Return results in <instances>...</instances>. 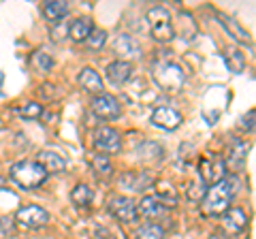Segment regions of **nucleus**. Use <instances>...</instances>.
I'll return each mask as SVG.
<instances>
[{"instance_id": "1", "label": "nucleus", "mask_w": 256, "mask_h": 239, "mask_svg": "<svg viewBox=\"0 0 256 239\" xmlns=\"http://www.w3.org/2000/svg\"><path fill=\"white\" fill-rule=\"evenodd\" d=\"M233 196H235V182L222 180L218 184L207 188L203 203H201V210H203L205 216H222V214L230 207Z\"/></svg>"}, {"instance_id": "2", "label": "nucleus", "mask_w": 256, "mask_h": 239, "mask_svg": "<svg viewBox=\"0 0 256 239\" xmlns=\"http://www.w3.org/2000/svg\"><path fill=\"white\" fill-rule=\"evenodd\" d=\"M154 82L158 84L160 90L164 92H180L184 82H186V73H184V68L178 64V62H158L154 66Z\"/></svg>"}, {"instance_id": "3", "label": "nucleus", "mask_w": 256, "mask_h": 239, "mask_svg": "<svg viewBox=\"0 0 256 239\" xmlns=\"http://www.w3.org/2000/svg\"><path fill=\"white\" fill-rule=\"evenodd\" d=\"M11 180L18 182L22 188H38L47 180L45 169L34 160H20L11 166Z\"/></svg>"}, {"instance_id": "4", "label": "nucleus", "mask_w": 256, "mask_h": 239, "mask_svg": "<svg viewBox=\"0 0 256 239\" xmlns=\"http://www.w3.org/2000/svg\"><path fill=\"white\" fill-rule=\"evenodd\" d=\"M148 24H150V30H152V34H154L156 41L169 43L175 36L171 13L166 9H162V6H154V9L148 11Z\"/></svg>"}, {"instance_id": "5", "label": "nucleus", "mask_w": 256, "mask_h": 239, "mask_svg": "<svg viewBox=\"0 0 256 239\" xmlns=\"http://www.w3.org/2000/svg\"><path fill=\"white\" fill-rule=\"evenodd\" d=\"M198 173H201V182L207 186H214L218 182L224 180V173H226V162L222 160L220 156H212L205 154L201 160H198Z\"/></svg>"}, {"instance_id": "6", "label": "nucleus", "mask_w": 256, "mask_h": 239, "mask_svg": "<svg viewBox=\"0 0 256 239\" xmlns=\"http://www.w3.org/2000/svg\"><path fill=\"white\" fill-rule=\"evenodd\" d=\"M15 220L22 228H41L50 222V214H47L43 207L38 205H26V207H20L18 214H15Z\"/></svg>"}, {"instance_id": "7", "label": "nucleus", "mask_w": 256, "mask_h": 239, "mask_svg": "<svg viewBox=\"0 0 256 239\" xmlns=\"http://www.w3.org/2000/svg\"><path fill=\"white\" fill-rule=\"evenodd\" d=\"M92 111L94 116H98L102 120H118L122 114V107H120V100L111 94H96L92 98Z\"/></svg>"}, {"instance_id": "8", "label": "nucleus", "mask_w": 256, "mask_h": 239, "mask_svg": "<svg viewBox=\"0 0 256 239\" xmlns=\"http://www.w3.org/2000/svg\"><path fill=\"white\" fill-rule=\"evenodd\" d=\"M94 148L100 150V152L107 154H116L122 148V139H120V132L111 126H102L94 132Z\"/></svg>"}, {"instance_id": "9", "label": "nucleus", "mask_w": 256, "mask_h": 239, "mask_svg": "<svg viewBox=\"0 0 256 239\" xmlns=\"http://www.w3.org/2000/svg\"><path fill=\"white\" fill-rule=\"evenodd\" d=\"M107 210L114 218L120 222H132L137 218V205H134L128 196H111L107 203Z\"/></svg>"}, {"instance_id": "10", "label": "nucleus", "mask_w": 256, "mask_h": 239, "mask_svg": "<svg viewBox=\"0 0 256 239\" xmlns=\"http://www.w3.org/2000/svg\"><path fill=\"white\" fill-rule=\"evenodd\" d=\"M152 122L162 130H175L184 122V118L180 111H175L173 107H158L154 114H152Z\"/></svg>"}, {"instance_id": "11", "label": "nucleus", "mask_w": 256, "mask_h": 239, "mask_svg": "<svg viewBox=\"0 0 256 239\" xmlns=\"http://www.w3.org/2000/svg\"><path fill=\"white\" fill-rule=\"evenodd\" d=\"M166 212H169V207L160 201L158 196H143L137 207V216L146 220H160Z\"/></svg>"}, {"instance_id": "12", "label": "nucleus", "mask_w": 256, "mask_h": 239, "mask_svg": "<svg viewBox=\"0 0 256 239\" xmlns=\"http://www.w3.org/2000/svg\"><path fill=\"white\" fill-rule=\"evenodd\" d=\"M222 224L228 233L237 235L248 226V214L242 210V207H228V210L222 214Z\"/></svg>"}, {"instance_id": "13", "label": "nucleus", "mask_w": 256, "mask_h": 239, "mask_svg": "<svg viewBox=\"0 0 256 239\" xmlns=\"http://www.w3.org/2000/svg\"><path fill=\"white\" fill-rule=\"evenodd\" d=\"M107 82L114 86H122L132 77V64L126 60H114L111 64H107Z\"/></svg>"}, {"instance_id": "14", "label": "nucleus", "mask_w": 256, "mask_h": 239, "mask_svg": "<svg viewBox=\"0 0 256 239\" xmlns=\"http://www.w3.org/2000/svg\"><path fill=\"white\" fill-rule=\"evenodd\" d=\"M218 18H220V24L224 28H226V32L235 38L237 43H242V45H252V36H250V32L239 24L237 20H233V18H228V15H224V13H218Z\"/></svg>"}, {"instance_id": "15", "label": "nucleus", "mask_w": 256, "mask_h": 239, "mask_svg": "<svg viewBox=\"0 0 256 239\" xmlns=\"http://www.w3.org/2000/svg\"><path fill=\"white\" fill-rule=\"evenodd\" d=\"M38 164L45 169V173H62L66 169V160H64V156L58 154V152H52V150H43L41 154H38Z\"/></svg>"}, {"instance_id": "16", "label": "nucleus", "mask_w": 256, "mask_h": 239, "mask_svg": "<svg viewBox=\"0 0 256 239\" xmlns=\"http://www.w3.org/2000/svg\"><path fill=\"white\" fill-rule=\"evenodd\" d=\"M77 84L84 88V90L92 92V94H102V77L96 73L94 68H84L82 73L77 75Z\"/></svg>"}, {"instance_id": "17", "label": "nucleus", "mask_w": 256, "mask_h": 239, "mask_svg": "<svg viewBox=\"0 0 256 239\" xmlns=\"http://www.w3.org/2000/svg\"><path fill=\"white\" fill-rule=\"evenodd\" d=\"M120 184L128 186V190H132V192H143V190L152 186L154 182H152L148 173H124L122 178H120Z\"/></svg>"}, {"instance_id": "18", "label": "nucleus", "mask_w": 256, "mask_h": 239, "mask_svg": "<svg viewBox=\"0 0 256 239\" xmlns=\"http://www.w3.org/2000/svg\"><path fill=\"white\" fill-rule=\"evenodd\" d=\"M92 30H94V24H92L90 18H77V20H73V24H70L68 34H70L73 41L82 43V41H86V38L90 36Z\"/></svg>"}, {"instance_id": "19", "label": "nucleus", "mask_w": 256, "mask_h": 239, "mask_svg": "<svg viewBox=\"0 0 256 239\" xmlns=\"http://www.w3.org/2000/svg\"><path fill=\"white\" fill-rule=\"evenodd\" d=\"M114 50H116L120 56H128V58H137V56L141 54L139 43L134 41L132 36H128V34H120V36L116 38Z\"/></svg>"}, {"instance_id": "20", "label": "nucleus", "mask_w": 256, "mask_h": 239, "mask_svg": "<svg viewBox=\"0 0 256 239\" xmlns=\"http://www.w3.org/2000/svg\"><path fill=\"white\" fill-rule=\"evenodd\" d=\"M66 13H68V4L62 2V0H50V2L43 4V15L50 22H60L66 18Z\"/></svg>"}, {"instance_id": "21", "label": "nucleus", "mask_w": 256, "mask_h": 239, "mask_svg": "<svg viewBox=\"0 0 256 239\" xmlns=\"http://www.w3.org/2000/svg\"><path fill=\"white\" fill-rule=\"evenodd\" d=\"M70 201H73L77 207H90L94 201V190L88 184H77L73 190H70Z\"/></svg>"}, {"instance_id": "22", "label": "nucleus", "mask_w": 256, "mask_h": 239, "mask_svg": "<svg viewBox=\"0 0 256 239\" xmlns=\"http://www.w3.org/2000/svg\"><path fill=\"white\" fill-rule=\"evenodd\" d=\"M246 154H248V146L244 141H235L230 146V152H228V166L230 169H242L244 160H246Z\"/></svg>"}, {"instance_id": "23", "label": "nucleus", "mask_w": 256, "mask_h": 239, "mask_svg": "<svg viewBox=\"0 0 256 239\" xmlns=\"http://www.w3.org/2000/svg\"><path fill=\"white\" fill-rule=\"evenodd\" d=\"M30 64H32V68H34V70H38V73H50V70L54 68V58L47 52L38 50V52L32 54Z\"/></svg>"}, {"instance_id": "24", "label": "nucleus", "mask_w": 256, "mask_h": 239, "mask_svg": "<svg viewBox=\"0 0 256 239\" xmlns=\"http://www.w3.org/2000/svg\"><path fill=\"white\" fill-rule=\"evenodd\" d=\"M134 239H164V230L160 224L150 222V224H143L137 233H134Z\"/></svg>"}, {"instance_id": "25", "label": "nucleus", "mask_w": 256, "mask_h": 239, "mask_svg": "<svg viewBox=\"0 0 256 239\" xmlns=\"http://www.w3.org/2000/svg\"><path fill=\"white\" fill-rule=\"evenodd\" d=\"M20 116L26 118V120H36L43 116V105L38 102H26L24 107H20Z\"/></svg>"}, {"instance_id": "26", "label": "nucleus", "mask_w": 256, "mask_h": 239, "mask_svg": "<svg viewBox=\"0 0 256 239\" xmlns=\"http://www.w3.org/2000/svg\"><path fill=\"white\" fill-rule=\"evenodd\" d=\"M86 41H88V45H90V50H100V47L107 43V32L105 30H92Z\"/></svg>"}, {"instance_id": "27", "label": "nucleus", "mask_w": 256, "mask_h": 239, "mask_svg": "<svg viewBox=\"0 0 256 239\" xmlns=\"http://www.w3.org/2000/svg\"><path fill=\"white\" fill-rule=\"evenodd\" d=\"M92 169H94V173H98V175H109L111 173V160L107 156H94Z\"/></svg>"}, {"instance_id": "28", "label": "nucleus", "mask_w": 256, "mask_h": 239, "mask_svg": "<svg viewBox=\"0 0 256 239\" xmlns=\"http://www.w3.org/2000/svg\"><path fill=\"white\" fill-rule=\"evenodd\" d=\"M228 68L233 70V73H242V70L246 68V58H244V54H239V52H233L228 56Z\"/></svg>"}, {"instance_id": "29", "label": "nucleus", "mask_w": 256, "mask_h": 239, "mask_svg": "<svg viewBox=\"0 0 256 239\" xmlns=\"http://www.w3.org/2000/svg\"><path fill=\"white\" fill-rule=\"evenodd\" d=\"M239 126H242V130H250V132L254 130V109H250L242 118V124H239Z\"/></svg>"}, {"instance_id": "30", "label": "nucleus", "mask_w": 256, "mask_h": 239, "mask_svg": "<svg viewBox=\"0 0 256 239\" xmlns=\"http://www.w3.org/2000/svg\"><path fill=\"white\" fill-rule=\"evenodd\" d=\"M212 239H228V237H224V235H220V233H216Z\"/></svg>"}]
</instances>
